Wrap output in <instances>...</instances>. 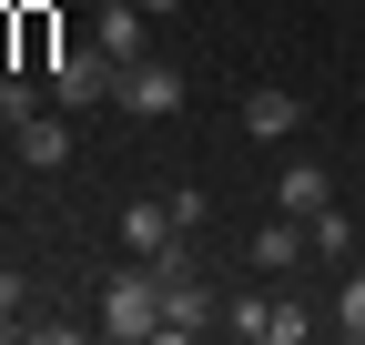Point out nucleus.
<instances>
[{
  "mask_svg": "<svg viewBox=\"0 0 365 345\" xmlns=\"http://www.w3.org/2000/svg\"><path fill=\"white\" fill-rule=\"evenodd\" d=\"M102 335H112V345H143V335H163V274L143 264V254H132V264L102 284Z\"/></svg>",
  "mask_w": 365,
  "mask_h": 345,
  "instance_id": "f257e3e1",
  "label": "nucleus"
},
{
  "mask_svg": "<svg viewBox=\"0 0 365 345\" xmlns=\"http://www.w3.org/2000/svg\"><path fill=\"white\" fill-rule=\"evenodd\" d=\"M41 81H51V102H61V112H91V102H112V81H122V61L102 51V41H91V51H61V61L41 71Z\"/></svg>",
  "mask_w": 365,
  "mask_h": 345,
  "instance_id": "f03ea898",
  "label": "nucleus"
},
{
  "mask_svg": "<svg viewBox=\"0 0 365 345\" xmlns=\"http://www.w3.org/2000/svg\"><path fill=\"white\" fill-rule=\"evenodd\" d=\"M112 102H122L132 122H173V112H182V71H173V61H122Z\"/></svg>",
  "mask_w": 365,
  "mask_h": 345,
  "instance_id": "7ed1b4c3",
  "label": "nucleus"
},
{
  "mask_svg": "<svg viewBox=\"0 0 365 345\" xmlns=\"http://www.w3.org/2000/svg\"><path fill=\"white\" fill-rule=\"evenodd\" d=\"M223 325L254 335V345H304V305H284V294H234V305H223Z\"/></svg>",
  "mask_w": 365,
  "mask_h": 345,
  "instance_id": "20e7f679",
  "label": "nucleus"
},
{
  "mask_svg": "<svg viewBox=\"0 0 365 345\" xmlns=\"http://www.w3.org/2000/svg\"><path fill=\"white\" fill-rule=\"evenodd\" d=\"M11 143H21V163H31V172H61V163L81 153V143H71V112H61V102H51V112H31Z\"/></svg>",
  "mask_w": 365,
  "mask_h": 345,
  "instance_id": "39448f33",
  "label": "nucleus"
},
{
  "mask_svg": "<svg viewBox=\"0 0 365 345\" xmlns=\"http://www.w3.org/2000/svg\"><path fill=\"white\" fill-rule=\"evenodd\" d=\"M294 122H304V102L284 92V81H254V92H244V133H254V143H284Z\"/></svg>",
  "mask_w": 365,
  "mask_h": 345,
  "instance_id": "423d86ee",
  "label": "nucleus"
},
{
  "mask_svg": "<svg viewBox=\"0 0 365 345\" xmlns=\"http://www.w3.org/2000/svg\"><path fill=\"white\" fill-rule=\"evenodd\" d=\"M203 325H213V284L203 274H173L163 284V335H203Z\"/></svg>",
  "mask_w": 365,
  "mask_h": 345,
  "instance_id": "0eeeda50",
  "label": "nucleus"
},
{
  "mask_svg": "<svg viewBox=\"0 0 365 345\" xmlns=\"http://www.w3.org/2000/svg\"><path fill=\"white\" fill-rule=\"evenodd\" d=\"M304 254H314V244H304V213H274V224L254 234V264H264V274H294Z\"/></svg>",
  "mask_w": 365,
  "mask_h": 345,
  "instance_id": "6e6552de",
  "label": "nucleus"
},
{
  "mask_svg": "<svg viewBox=\"0 0 365 345\" xmlns=\"http://www.w3.org/2000/svg\"><path fill=\"white\" fill-rule=\"evenodd\" d=\"M143 21H153V11H143V0H112V11H102V21H91V41H102V51H112V61H143Z\"/></svg>",
  "mask_w": 365,
  "mask_h": 345,
  "instance_id": "1a4fd4ad",
  "label": "nucleus"
},
{
  "mask_svg": "<svg viewBox=\"0 0 365 345\" xmlns=\"http://www.w3.org/2000/svg\"><path fill=\"white\" fill-rule=\"evenodd\" d=\"M31 112H51V81L41 71H0V133H21Z\"/></svg>",
  "mask_w": 365,
  "mask_h": 345,
  "instance_id": "9d476101",
  "label": "nucleus"
},
{
  "mask_svg": "<svg viewBox=\"0 0 365 345\" xmlns=\"http://www.w3.org/2000/svg\"><path fill=\"white\" fill-rule=\"evenodd\" d=\"M173 234H182V224H173V203H122V244H132V254H163Z\"/></svg>",
  "mask_w": 365,
  "mask_h": 345,
  "instance_id": "9b49d317",
  "label": "nucleus"
},
{
  "mask_svg": "<svg viewBox=\"0 0 365 345\" xmlns=\"http://www.w3.org/2000/svg\"><path fill=\"white\" fill-rule=\"evenodd\" d=\"M304 244L325 254V264H355V224H345L335 203H314V213H304Z\"/></svg>",
  "mask_w": 365,
  "mask_h": 345,
  "instance_id": "f8f14e48",
  "label": "nucleus"
},
{
  "mask_svg": "<svg viewBox=\"0 0 365 345\" xmlns=\"http://www.w3.org/2000/svg\"><path fill=\"white\" fill-rule=\"evenodd\" d=\"M284 213H314V203H335V183H325V163H284Z\"/></svg>",
  "mask_w": 365,
  "mask_h": 345,
  "instance_id": "ddd939ff",
  "label": "nucleus"
},
{
  "mask_svg": "<svg viewBox=\"0 0 365 345\" xmlns=\"http://www.w3.org/2000/svg\"><path fill=\"white\" fill-rule=\"evenodd\" d=\"M335 325L365 345V264H345V284H335Z\"/></svg>",
  "mask_w": 365,
  "mask_h": 345,
  "instance_id": "4468645a",
  "label": "nucleus"
},
{
  "mask_svg": "<svg viewBox=\"0 0 365 345\" xmlns=\"http://www.w3.org/2000/svg\"><path fill=\"white\" fill-rule=\"evenodd\" d=\"M163 203H173V224H182V234H193V224H203V213H213V203H203V183H173Z\"/></svg>",
  "mask_w": 365,
  "mask_h": 345,
  "instance_id": "2eb2a0df",
  "label": "nucleus"
},
{
  "mask_svg": "<svg viewBox=\"0 0 365 345\" xmlns=\"http://www.w3.org/2000/svg\"><path fill=\"white\" fill-rule=\"evenodd\" d=\"M11 325H21V274L0 264V335H11Z\"/></svg>",
  "mask_w": 365,
  "mask_h": 345,
  "instance_id": "dca6fc26",
  "label": "nucleus"
},
{
  "mask_svg": "<svg viewBox=\"0 0 365 345\" xmlns=\"http://www.w3.org/2000/svg\"><path fill=\"white\" fill-rule=\"evenodd\" d=\"M143 11H153V21H163V11H182V0H143Z\"/></svg>",
  "mask_w": 365,
  "mask_h": 345,
  "instance_id": "f3484780",
  "label": "nucleus"
}]
</instances>
